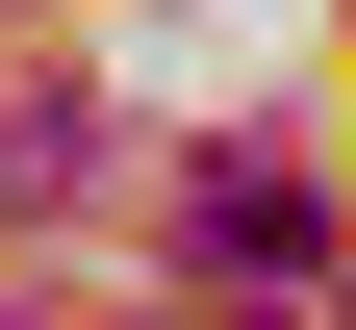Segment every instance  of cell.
<instances>
[{
    "label": "cell",
    "mask_w": 356,
    "mask_h": 330,
    "mask_svg": "<svg viewBox=\"0 0 356 330\" xmlns=\"http://www.w3.org/2000/svg\"><path fill=\"white\" fill-rule=\"evenodd\" d=\"M331 254V178H280V153H204V279H305Z\"/></svg>",
    "instance_id": "cell-1"
},
{
    "label": "cell",
    "mask_w": 356,
    "mask_h": 330,
    "mask_svg": "<svg viewBox=\"0 0 356 330\" xmlns=\"http://www.w3.org/2000/svg\"><path fill=\"white\" fill-rule=\"evenodd\" d=\"M76 178H102V102H26V127H0V204H26V229H76Z\"/></svg>",
    "instance_id": "cell-2"
}]
</instances>
